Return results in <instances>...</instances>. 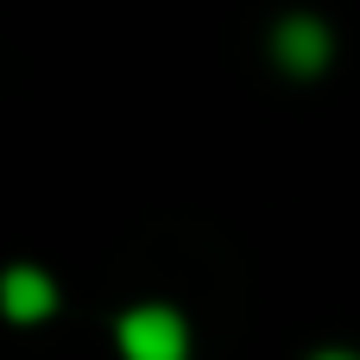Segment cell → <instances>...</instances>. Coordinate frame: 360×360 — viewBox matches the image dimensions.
I'll use <instances>...</instances> for the list:
<instances>
[{
    "label": "cell",
    "mask_w": 360,
    "mask_h": 360,
    "mask_svg": "<svg viewBox=\"0 0 360 360\" xmlns=\"http://www.w3.org/2000/svg\"><path fill=\"white\" fill-rule=\"evenodd\" d=\"M0 310L13 323H44L57 310V285L38 272V266H6L0 272Z\"/></svg>",
    "instance_id": "2"
},
{
    "label": "cell",
    "mask_w": 360,
    "mask_h": 360,
    "mask_svg": "<svg viewBox=\"0 0 360 360\" xmlns=\"http://www.w3.org/2000/svg\"><path fill=\"white\" fill-rule=\"evenodd\" d=\"M272 51H278V63H285L291 76H316V70L329 63V32L297 13V19H285V25L272 32Z\"/></svg>",
    "instance_id": "3"
},
{
    "label": "cell",
    "mask_w": 360,
    "mask_h": 360,
    "mask_svg": "<svg viewBox=\"0 0 360 360\" xmlns=\"http://www.w3.org/2000/svg\"><path fill=\"white\" fill-rule=\"evenodd\" d=\"M316 360H360V354H342V348H329V354H316Z\"/></svg>",
    "instance_id": "4"
},
{
    "label": "cell",
    "mask_w": 360,
    "mask_h": 360,
    "mask_svg": "<svg viewBox=\"0 0 360 360\" xmlns=\"http://www.w3.org/2000/svg\"><path fill=\"white\" fill-rule=\"evenodd\" d=\"M120 354L127 360H190V323L171 304H139L120 316Z\"/></svg>",
    "instance_id": "1"
}]
</instances>
